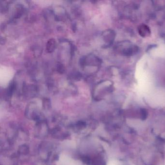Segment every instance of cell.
Wrapping results in <instances>:
<instances>
[{
  "instance_id": "cell-1",
  "label": "cell",
  "mask_w": 165,
  "mask_h": 165,
  "mask_svg": "<svg viewBox=\"0 0 165 165\" xmlns=\"http://www.w3.org/2000/svg\"><path fill=\"white\" fill-rule=\"evenodd\" d=\"M138 32L142 37L146 38L151 35V30L149 26L145 24H142L138 27Z\"/></svg>"
}]
</instances>
